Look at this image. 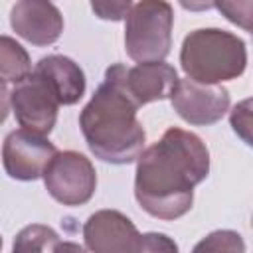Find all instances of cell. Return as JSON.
<instances>
[{"instance_id": "cell-1", "label": "cell", "mask_w": 253, "mask_h": 253, "mask_svg": "<svg viewBox=\"0 0 253 253\" xmlns=\"http://www.w3.org/2000/svg\"><path fill=\"white\" fill-rule=\"evenodd\" d=\"M208 174L210 152L204 140L190 130L170 126L136 160L134 198L148 215L174 221L192 210L194 188Z\"/></svg>"}, {"instance_id": "cell-2", "label": "cell", "mask_w": 253, "mask_h": 253, "mask_svg": "<svg viewBox=\"0 0 253 253\" xmlns=\"http://www.w3.org/2000/svg\"><path fill=\"white\" fill-rule=\"evenodd\" d=\"M138 107L111 81H103L79 113L81 134L95 158L109 164H130L144 152L146 132L136 117Z\"/></svg>"}, {"instance_id": "cell-3", "label": "cell", "mask_w": 253, "mask_h": 253, "mask_svg": "<svg viewBox=\"0 0 253 253\" xmlns=\"http://www.w3.org/2000/svg\"><path fill=\"white\" fill-rule=\"evenodd\" d=\"M180 65L188 79L221 85L243 75L247 67L245 42L221 28H198L190 32L180 47Z\"/></svg>"}, {"instance_id": "cell-4", "label": "cell", "mask_w": 253, "mask_h": 253, "mask_svg": "<svg viewBox=\"0 0 253 253\" xmlns=\"http://www.w3.org/2000/svg\"><path fill=\"white\" fill-rule=\"evenodd\" d=\"M174 8L164 0L132 4L125 20V49L136 63L164 61L172 47Z\"/></svg>"}, {"instance_id": "cell-5", "label": "cell", "mask_w": 253, "mask_h": 253, "mask_svg": "<svg viewBox=\"0 0 253 253\" xmlns=\"http://www.w3.org/2000/svg\"><path fill=\"white\" fill-rule=\"evenodd\" d=\"M43 184L55 202L63 206H83L97 190V172L85 154L63 150L49 162L43 174Z\"/></svg>"}, {"instance_id": "cell-6", "label": "cell", "mask_w": 253, "mask_h": 253, "mask_svg": "<svg viewBox=\"0 0 253 253\" xmlns=\"http://www.w3.org/2000/svg\"><path fill=\"white\" fill-rule=\"evenodd\" d=\"M105 79L117 85L140 109L146 103L170 99L178 83V73L166 61L136 63L132 67L113 63L111 67H107Z\"/></svg>"}, {"instance_id": "cell-7", "label": "cell", "mask_w": 253, "mask_h": 253, "mask_svg": "<svg viewBox=\"0 0 253 253\" xmlns=\"http://www.w3.org/2000/svg\"><path fill=\"white\" fill-rule=\"evenodd\" d=\"M10 107L16 123L24 130L47 136L55 126L59 101L49 83L38 71H32L24 81L10 89L8 109Z\"/></svg>"}, {"instance_id": "cell-8", "label": "cell", "mask_w": 253, "mask_h": 253, "mask_svg": "<svg viewBox=\"0 0 253 253\" xmlns=\"http://www.w3.org/2000/svg\"><path fill=\"white\" fill-rule=\"evenodd\" d=\"M57 154L53 142L47 136L18 128L6 134L2 144V164L4 172L12 180L32 182L43 178L49 162Z\"/></svg>"}, {"instance_id": "cell-9", "label": "cell", "mask_w": 253, "mask_h": 253, "mask_svg": "<svg viewBox=\"0 0 253 253\" xmlns=\"http://www.w3.org/2000/svg\"><path fill=\"white\" fill-rule=\"evenodd\" d=\"M172 109L176 115L198 126L215 125L229 111V91L223 85H206L192 79H178L172 95Z\"/></svg>"}, {"instance_id": "cell-10", "label": "cell", "mask_w": 253, "mask_h": 253, "mask_svg": "<svg viewBox=\"0 0 253 253\" xmlns=\"http://www.w3.org/2000/svg\"><path fill=\"white\" fill-rule=\"evenodd\" d=\"M83 241L89 253H138L140 233L119 210H99L83 223Z\"/></svg>"}, {"instance_id": "cell-11", "label": "cell", "mask_w": 253, "mask_h": 253, "mask_svg": "<svg viewBox=\"0 0 253 253\" xmlns=\"http://www.w3.org/2000/svg\"><path fill=\"white\" fill-rule=\"evenodd\" d=\"M10 26L22 40L36 47L51 45L63 32L59 8L43 0H20L10 10Z\"/></svg>"}, {"instance_id": "cell-12", "label": "cell", "mask_w": 253, "mask_h": 253, "mask_svg": "<svg viewBox=\"0 0 253 253\" xmlns=\"http://www.w3.org/2000/svg\"><path fill=\"white\" fill-rule=\"evenodd\" d=\"M34 71H38L53 89L59 105H75L85 95V73L71 57L61 53H51L42 57Z\"/></svg>"}, {"instance_id": "cell-13", "label": "cell", "mask_w": 253, "mask_h": 253, "mask_svg": "<svg viewBox=\"0 0 253 253\" xmlns=\"http://www.w3.org/2000/svg\"><path fill=\"white\" fill-rule=\"evenodd\" d=\"M32 61L28 51L10 36L0 38V79L2 97L10 95V85H18L32 73Z\"/></svg>"}, {"instance_id": "cell-14", "label": "cell", "mask_w": 253, "mask_h": 253, "mask_svg": "<svg viewBox=\"0 0 253 253\" xmlns=\"http://www.w3.org/2000/svg\"><path fill=\"white\" fill-rule=\"evenodd\" d=\"M61 239L55 229L43 223L22 227L12 243V253H55Z\"/></svg>"}, {"instance_id": "cell-15", "label": "cell", "mask_w": 253, "mask_h": 253, "mask_svg": "<svg viewBox=\"0 0 253 253\" xmlns=\"http://www.w3.org/2000/svg\"><path fill=\"white\" fill-rule=\"evenodd\" d=\"M192 253H245V241L233 229H215L202 237Z\"/></svg>"}, {"instance_id": "cell-16", "label": "cell", "mask_w": 253, "mask_h": 253, "mask_svg": "<svg viewBox=\"0 0 253 253\" xmlns=\"http://www.w3.org/2000/svg\"><path fill=\"white\" fill-rule=\"evenodd\" d=\"M213 8H217L225 20L243 28L253 38V0H221L213 2Z\"/></svg>"}, {"instance_id": "cell-17", "label": "cell", "mask_w": 253, "mask_h": 253, "mask_svg": "<svg viewBox=\"0 0 253 253\" xmlns=\"http://www.w3.org/2000/svg\"><path fill=\"white\" fill-rule=\"evenodd\" d=\"M229 126L247 146L253 148V97L239 101L229 111Z\"/></svg>"}, {"instance_id": "cell-18", "label": "cell", "mask_w": 253, "mask_h": 253, "mask_svg": "<svg viewBox=\"0 0 253 253\" xmlns=\"http://www.w3.org/2000/svg\"><path fill=\"white\" fill-rule=\"evenodd\" d=\"M138 253H180L178 243L160 231H148L140 235Z\"/></svg>"}, {"instance_id": "cell-19", "label": "cell", "mask_w": 253, "mask_h": 253, "mask_svg": "<svg viewBox=\"0 0 253 253\" xmlns=\"http://www.w3.org/2000/svg\"><path fill=\"white\" fill-rule=\"evenodd\" d=\"M132 8V2H91V10L95 12L97 18L101 20H113V22H119V20H126L128 12Z\"/></svg>"}, {"instance_id": "cell-20", "label": "cell", "mask_w": 253, "mask_h": 253, "mask_svg": "<svg viewBox=\"0 0 253 253\" xmlns=\"http://www.w3.org/2000/svg\"><path fill=\"white\" fill-rule=\"evenodd\" d=\"M55 253H87V251L75 241H61Z\"/></svg>"}, {"instance_id": "cell-21", "label": "cell", "mask_w": 253, "mask_h": 253, "mask_svg": "<svg viewBox=\"0 0 253 253\" xmlns=\"http://www.w3.org/2000/svg\"><path fill=\"white\" fill-rule=\"evenodd\" d=\"M251 223H253V221H251Z\"/></svg>"}]
</instances>
